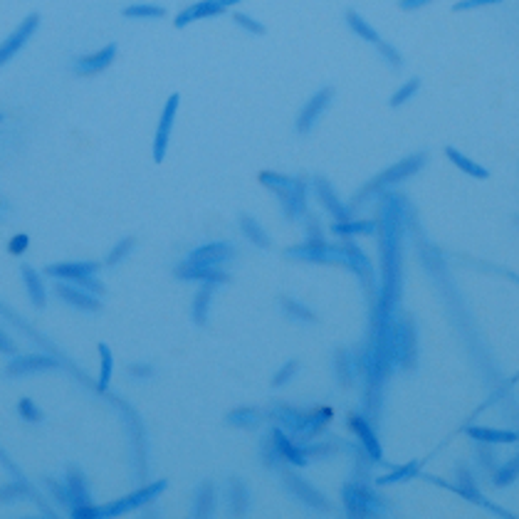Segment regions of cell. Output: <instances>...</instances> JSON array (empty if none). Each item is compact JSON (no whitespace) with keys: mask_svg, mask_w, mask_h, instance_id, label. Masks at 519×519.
Masks as SVG:
<instances>
[{"mask_svg":"<svg viewBox=\"0 0 519 519\" xmlns=\"http://www.w3.org/2000/svg\"><path fill=\"white\" fill-rule=\"evenodd\" d=\"M99 267L94 262H65V265H50L45 267V275L54 279H65V282L74 284L79 290L87 292H102V284L97 279H92V275Z\"/></svg>","mask_w":519,"mask_h":519,"instance_id":"cell-1","label":"cell"},{"mask_svg":"<svg viewBox=\"0 0 519 519\" xmlns=\"http://www.w3.org/2000/svg\"><path fill=\"white\" fill-rule=\"evenodd\" d=\"M37 28H40V15L32 12V15H28V18L10 32V37H6V40L0 43V67L8 65V62L25 47V45L30 43V37L35 35Z\"/></svg>","mask_w":519,"mask_h":519,"instance_id":"cell-2","label":"cell"},{"mask_svg":"<svg viewBox=\"0 0 519 519\" xmlns=\"http://www.w3.org/2000/svg\"><path fill=\"white\" fill-rule=\"evenodd\" d=\"M178 94H171L166 107H163V114L158 119V129H156V139H153V158L156 161H163L166 156V149H169V139H171V129H173V119L176 112H178Z\"/></svg>","mask_w":519,"mask_h":519,"instance_id":"cell-3","label":"cell"},{"mask_svg":"<svg viewBox=\"0 0 519 519\" xmlns=\"http://www.w3.org/2000/svg\"><path fill=\"white\" fill-rule=\"evenodd\" d=\"M240 0H200L195 6L186 8V10L176 18V28H186V25L195 23L200 18H213V15H220L223 10H228L230 6H235Z\"/></svg>","mask_w":519,"mask_h":519,"instance_id":"cell-4","label":"cell"},{"mask_svg":"<svg viewBox=\"0 0 519 519\" xmlns=\"http://www.w3.org/2000/svg\"><path fill=\"white\" fill-rule=\"evenodd\" d=\"M60 361L52 357H43V354H30V357H15L8 363V374L10 376H30L47 371V368H57Z\"/></svg>","mask_w":519,"mask_h":519,"instance_id":"cell-5","label":"cell"},{"mask_svg":"<svg viewBox=\"0 0 519 519\" xmlns=\"http://www.w3.org/2000/svg\"><path fill=\"white\" fill-rule=\"evenodd\" d=\"M114 57H116V45H107V47L99 50V52L79 57L72 65V70L77 74H82V77H89V74H97L102 72V70H107V67L114 62Z\"/></svg>","mask_w":519,"mask_h":519,"instance_id":"cell-6","label":"cell"},{"mask_svg":"<svg viewBox=\"0 0 519 519\" xmlns=\"http://www.w3.org/2000/svg\"><path fill=\"white\" fill-rule=\"evenodd\" d=\"M54 295L60 297L62 302L72 304V307H79V309H87V312L99 309L97 299H92L89 295H85V290H79L74 284H57V287H54Z\"/></svg>","mask_w":519,"mask_h":519,"instance_id":"cell-7","label":"cell"},{"mask_svg":"<svg viewBox=\"0 0 519 519\" xmlns=\"http://www.w3.org/2000/svg\"><path fill=\"white\" fill-rule=\"evenodd\" d=\"M329 99H332V92H329V89L319 92L317 97H312V102L307 104V109H304L302 116H299V124H297V129H299V131H307V129L312 127L314 121H317V116L324 112V107L329 104Z\"/></svg>","mask_w":519,"mask_h":519,"instance_id":"cell-8","label":"cell"},{"mask_svg":"<svg viewBox=\"0 0 519 519\" xmlns=\"http://www.w3.org/2000/svg\"><path fill=\"white\" fill-rule=\"evenodd\" d=\"M67 495H70V502H72L74 507H85L87 502H89V492H87V483L85 477H82V472L77 470L67 472Z\"/></svg>","mask_w":519,"mask_h":519,"instance_id":"cell-9","label":"cell"},{"mask_svg":"<svg viewBox=\"0 0 519 519\" xmlns=\"http://www.w3.org/2000/svg\"><path fill=\"white\" fill-rule=\"evenodd\" d=\"M20 275H23V282L25 287H28V295H30L32 304H35V307H45V284L43 279H40V275H37L30 265L20 267Z\"/></svg>","mask_w":519,"mask_h":519,"instance_id":"cell-10","label":"cell"},{"mask_svg":"<svg viewBox=\"0 0 519 519\" xmlns=\"http://www.w3.org/2000/svg\"><path fill=\"white\" fill-rule=\"evenodd\" d=\"M225 253H230L228 245H211V248H203L198 253H193V262H215V260H223Z\"/></svg>","mask_w":519,"mask_h":519,"instance_id":"cell-11","label":"cell"},{"mask_svg":"<svg viewBox=\"0 0 519 519\" xmlns=\"http://www.w3.org/2000/svg\"><path fill=\"white\" fill-rule=\"evenodd\" d=\"M163 12L166 10L158 6H129L124 15L127 18H163Z\"/></svg>","mask_w":519,"mask_h":519,"instance_id":"cell-12","label":"cell"},{"mask_svg":"<svg viewBox=\"0 0 519 519\" xmlns=\"http://www.w3.org/2000/svg\"><path fill=\"white\" fill-rule=\"evenodd\" d=\"M99 354H102V371H99V391H107L109 379H112V354H109V346H107V344L99 346Z\"/></svg>","mask_w":519,"mask_h":519,"instance_id":"cell-13","label":"cell"},{"mask_svg":"<svg viewBox=\"0 0 519 519\" xmlns=\"http://www.w3.org/2000/svg\"><path fill=\"white\" fill-rule=\"evenodd\" d=\"M346 18H349L351 30H357L359 35H361V37H366V40H371V43H379V35H376V32L371 30V28H368V25L363 23L361 18H359L357 12H349V15H346Z\"/></svg>","mask_w":519,"mask_h":519,"instance_id":"cell-14","label":"cell"},{"mask_svg":"<svg viewBox=\"0 0 519 519\" xmlns=\"http://www.w3.org/2000/svg\"><path fill=\"white\" fill-rule=\"evenodd\" d=\"M18 411H20V416H23L25 421H30V423L43 421V411H40V408H37V405L32 403L30 399H23V401H20Z\"/></svg>","mask_w":519,"mask_h":519,"instance_id":"cell-15","label":"cell"},{"mask_svg":"<svg viewBox=\"0 0 519 519\" xmlns=\"http://www.w3.org/2000/svg\"><path fill=\"white\" fill-rule=\"evenodd\" d=\"M233 20H235L240 28H245V30L255 32V35H262V32H265V28H262V25L255 23V20L248 18V15H242V12H235V15H233Z\"/></svg>","mask_w":519,"mask_h":519,"instance_id":"cell-16","label":"cell"},{"mask_svg":"<svg viewBox=\"0 0 519 519\" xmlns=\"http://www.w3.org/2000/svg\"><path fill=\"white\" fill-rule=\"evenodd\" d=\"M416 89H418V82H416V79H413V82H408V85H405L403 89H401L399 94L393 97V102H391V104H393V107H396V104H403L405 99L411 97V94H413V92H416Z\"/></svg>","mask_w":519,"mask_h":519,"instance_id":"cell-17","label":"cell"},{"mask_svg":"<svg viewBox=\"0 0 519 519\" xmlns=\"http://www.w3.org/2000/svg\"><path fill=\"white\" fill-rule=\"evenodd\" d=\"M0 351H3V354H15V344H12L3 332H0Z\"/></svg>","mask_w":519,"mask_h":519,"instance_id":"cell-18","label":"cell"},{"mask_svg":"<svg viewBox=\"0 0 519 519\" xmlns=\"http://www.w3.org/2000/svg\"><path fill=\"white\" fill-rule=\"evenodd\" d=\"M127 248H131V240H127V242H124V245H121V248H116L114 253L109 255V265H114L116 260H121V257H124V250H127Z\"/></svg>","mask_w":519,"mask_h":519,"instance_id":"cell-19","label":"cell"},{"mask_svg":"<svg viewBox=\"0 0 519 519\" xmlns=\"http://www.w3.org/2000/svg\"><path fill=\"white\" fill-rule=\"evenodd\" d=\"M487 3H497V0H465V3H458V10H465V8H475V6H487Z\"/></svg>","mask_w":519,"mask_h":519,"instance_id":"cell-20","label":"cell"},{"mask_svg":"<svg viewBox=\"0 0 519 519\" xmlns=\"http://www.w3.org/2000/svg\"><path fill=\"white\" fill-rule=\"evenodd\" d=\"M425 3H430V0H403V3H401V8H405V10H413V8H421V6H425Z\"/></svg>","mask_w":519,"mask_h":519,"instance_id":"cell-21","label":"cell"},{"mask_svg":"<svg viewBox=\"0 0 519 519\" xmlns=\"http://www.w3.org/2000/svg\"><path fill=\"white\" fill-rule=\"evenodd\" d=\"M25 245H28V237H15V240H12V250H23L25 248Z\"/></svg>","mask_w":519,"mask_h":519,"instance_id":"cell-22","label":"cell"},{"mask_svg":"<svg viewBox=\"0 0 519 519\" xmlns=\"http://www.w3.org/2000/svg\"><path fill=\"white\" fill-rule=\"evenodd\" d=\"M0 121H3V114H0Z\"/></svg>","mask_w":519,"mask_h":519,"instance_id":"cell-23","label":"cell"}]
</instances>
